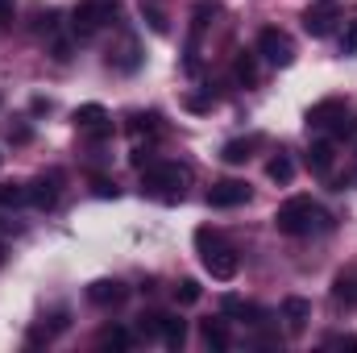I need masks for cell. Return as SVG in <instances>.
<instances>
[{
    "label": "cell",
    "mask_w": 357,
    "mask_h": 353,
    "mask_svg": "<svg viewBox=\"0 0 357 353\" xmlns=\"http://www.w3.org/2000/svg\"><path fill=\"white\" fill-rule=\"evenodd\" d=\"M96 345H100V350H129L133 337H129V329H121V324H104L100 337H96Z\"/></svg>",
    "instance_id": "ac0fdd59"
},
{
    "label": "cell",
    "mask_w": 357,
    "mask_h": 353,
    "mask_svg": "<svg viewBox=\"0 0 357 353\" xmlns=\"http://www.w3.org/2000/svg\"><path fill=\"white\" fill-rule=\"evenodd\" d=\"M349 112V104L345 100H320V104H312L307 108V129H333L337 125V117H345Z\"/></svg>",
    "instance_id": "30bf717a"
},
{
    "label": "cell",
    "mask_w": 357,
    "mask_h": 353,
    "mask_svg": "<svg viewBox=\"0 0 357 353\" xmlns=\"http://www.w3.org/2000/svg\"><path fill=\"white\" fill-rule=\"evenodd\" d=\"M233 80H237L241 88H254V84H258V59H254L250 50H241V54L233 59Z\"/></svg>",
    "instance_id": "9a60e30c"
},
{
    "label": "cell",
    "mask_w": 357,
    "mask_h": 353,
    "mask_svg": "<svg viewBox=\"0 0 357 353\" xmlns=\"http://www.w3.org/2000/svg\"><path fill=\"white\" fill-rule=\"evenodd\" d=\"M108 63H112V67H121V71H133V67L142 63V59H137V42H125L116 54H108Z\"/></svg>",
    "instance_id": "603a6c76"
},
{
    "label": "cell",
    "mask_w": 357,
    "mask_h": 353,
    "mask_svg": "<svg viewBox=\"0 0 357 353\" xmlns=\"http://www.w3.org/2000/svg\"><path fill=\"white\" fill-rule=\"evenodd\" d=\"M195 250H199L204 270H208L216 283L237 278V270H241V254H237V250L216 233V229H195Z\"/></svg>",
    "instance_id": "6da1fadb"
},
{
    "label": "cell",
    "mask_w": 357,
    "mask_h": 353,
    "mask_svg": "<svg viewBox=\"0 0 357 353\" xmlns=\"http://www.w3.org/2000/svg\"><path fill=\"white\" fill-rule=\"evenodd\" d=\"M183 104H187V108H191V112H204V108H208V100H204V96H187V100H183Z\"/></svg>",
    "instance_id": "f546056e"
},
{
    "label": "cell",
    "mask_w": 357,
    "mask_h": 353,
    "mask_svg": "<svg viewBox=\"0 0 357 353\" xmlns=\"http://www.w3.org/2000/svg\"><path fill=\"white\" fill-rule=\"evenodd\" d=\"M258 54L274 63V67H291L295 63V42L278 29V25H266L262 33H258Z\"/></svg>",
    "instance_id": "5b68a950"
},
{
    "label": "cell",
    "mask_w": 357,
    "mask_h": 353,
    "mask_svg": "<svg viewBox=\"0 0 357 353\" xmlns=\"http://www.w3.org/2000/svg\"><path fill=\"white\" fill-rule=\"evenodd\" d=\"M187 187V171L178 163H146L142 167V195L162 200V204H178Z\"/></svg>",
    "instance_id": "7a4b0ae2"
},
{
    "label": "cell",
    "mask_w": 357,
    "mask_h": 353,
    "mask_svg": "<svg viewBox=\"0 0 357 353\" xmlns=\"http://www.w3.org/2000/svg\"><path fill=\"white\" fill-rule=\"evenodd\" d=\"M199 295H204V291H199V283H195V278H178V287H175L178 303H199Z\"/></svg>",
    "instance_id": "d4e9b609"
},
{
    "label": "cell",
    "mask_w": 357,
    "mask_h": 353,
    "mask_svg": "<svg viewBox=\"0 0 357 353\" xmlns=\"http://www.w3.org/2000/svg\"><path fill=\"white\" fill-rule=\"evenodd\" d=\"M337 21H341V4H337V0H312V4L303 8V29H307L312 38H328V33L337 29Z\"/></svg>",
    "instance_id": "8992f818"
},
{
    "label": "cell",
    "mask_w": 357,
    "mask_h": 353,
    "mask_svg": "<svg viewBox=\"0 0 357 353\" xmlns=\"http://www.w3.org/2000/svg\"><path fill=\"white\" fill-rule=\"evenodd\" d=\"M0 25H13V0H0Z\"/></svg>",
    "instance_id": "1f68e13d"
},
{
    "label": "cell",
    "mask_w": 357,
    "mask_h": 353,
    "mask_svg": "<svg viewBox=\"0 0 357 353\" xmlns=\"http://www.w3.org/2000/svg\"><path fill=\"white\" fill-rule=\"evenodd\" d=\"M17 204H25V187L21 183H0V212L17 208Z\"/></svg>",
    "instance_id": "cb8c5ba5"
},
{
    "label": "cell",
    "mask_w": 357,
    "mask_h": 353,
    "mask_svg": "<svg viewBox=\"0 0 357 353\" xmlns=\"http://www.w3.org/2000/svg\"><path fill=\"white\" fill-rule=\"evenodd\" d=\"M307 167H312L316 175H328V171H333V142H312V150H307Z\"/></svg>",
    "instance_id": "ffe728a7"
},
{
    "label": "cell",
    "mask_w": 357,
    "mask_h": 353,
    "mask_svg": "<svg viewBox=\"0 0 357 353\" xmlns=\"http://www.w3.org/2000/svg\"><path fill=\"white\" fill-rule=\"evenodd\" d=\"M91 191H96L100 200H116V183H112V179H91Z\"/></svg>",
    "instance_id": "4316f807"
},
{
    "label": "cell",
    "mask_w": 357,
    "mask_h": 353,
    "mask_svg": "<svg viewBox=\"0 0 357 353\" xmlns=\"http://www.w3.org/2000/svg\"><path fill=\"white\" fill-rule=\"evenodd\" d=\"M266 175L274 179V183H291L295 179V163H291V154H274L266 163Z\"/></svg>",
    "instance_id": "7402d4cb"
},
{
    "label": "cell",
    "mask_w": 357,
    "mask_h": 353,
    "mask_svg": "<svg viewBox=\"0 0 357 353\" xmlns=\"http://www.w3.org/2000/svg\"><path fill=\"white\" fill-rule=\"evenodd\" d=\"M88 299L96 303V308H116V303L129 299V287L116 283V278H100V283H91L88 287Z\"/></svg>",
    "instance_id": "8fae6325"
},
{
    "label": "cell",
    "mask_w": 357,
    "mask_h": 353,
    "mask_svg": "<svg viewBox=\"0 0 357 353\" xmlns=\"http://www.w3.org/2000/svg\"><path fill=\"white\" fill-rule=\"evenodd\" d=\"M333 299L337 303H357V270H341L333 278Z\"/></svg>",
    "instance_id": "d6986e66"
},
{
    "label": "cell",
    "mask_w": 357,
    "mask_h": 353,
    "mask_svg": "<svg viewBox=\"0 0 357 353\" xmlns=\"http://www.w3.org/2000/svg\"><path fill=\"white\" fill-rule=\"evenodd\" d=\"M254 150H258V137H233V142H225L220 158H225L229 167H241V163L254 158Z\"/></svg>",
    "instance_id": "4fadbf2b"
},
{
    "label": "cell",
    "mask_w": 357,
    "mask_h": 353,
    "mask_svg": "<svg viewBox=\"0 0 357 353\" xmlns=\"http://www.w3.org/2000/svg\"><path fill=\"white\" fill-rule=\"evenodd\" d=\"M316 220H320V208L312 204V195H291V200L278 204V212H274V229H278L282 237H303V233H312Z\"/></svg>",
    "instance_id": "3957f363"
},
{
    "label": "cell",
    "mask_w": 357,
    "mask_h": 353,
    "mask_svg": "<svg viewBox=\"0 0 357 353\" xmlns=\"http://www.w3.org/2000/svg\"><path fill=\"white\" fill-rule=\"evenodd\" d=\"M129 133L142 142V137H158L162 133V121H158V112H133L129 117Z\"/></svg>",
    "instance_id": "2e32d148"
},
{
    "label": "cell",
    "mask_w": 357,
    "mask_h": 353,
    "mask_svg": "<svg viewBox=\"0 0 357 353\" xmlns=\"http://www.w3.org/2000/svg\"><path fill=\"white\" fill-rule=\"evenodd\" d=\"M158 341H162L167 350H183V341H187V324H183L178 316H167V312H162V320H158Z\"/></svg>",
    "instance_id": "5bb4252c"
},
{
    "label": "cell",
    "mask_w": 357,
    "mask_h": 353,
    "mask_svg": "<svg viewBox=\"0 0 357 353\" xmlns=\"http://www.w3.org/2000/svg\"><path fill=\"white\" fill-rule=\"evenodd\" d=\"M59 195H63V175L59 171H46L33 183H25V204H33L38 212H50L59 204Z\"/></svg>",
    "instance_id": "52a82bcc"
},
{
    "label": "cell",
    "mask_w": 357,
    "mask_h": 353,
    "mask_svg": "<svg viewBox=\"0 0 357 353\" xmlns=\"http://www.w3.org/2000/svg\"><path fill=\"white\" fill-rule=\"evenodd\" d=\"M116 21V0H79L71 13V33L75 38H96Z\"/></svg>",
    "instance_id": "277c9868"
},
{
    "label": "cell",
    "mask_w": 357,
    "mask_h": 353,
    "mask_svg": "<svg viewBox=\"0 0 357 353\" xmlns=\"http://www.w3.org/2000/svg\"><path fill=\"white\" fill-rule=\"evenodd\" d=\"M341 54H357V25L345 29V38H341Z\"/></svg>",
    "instance_id": "83f0119b"
},
{
    "label": "cell",
    "mask_w": 357,
    "mask_h": 353,
    "mask_svg": "<svg viewBox=\"0 0 357 353\" xmlns=\"http://www.w3.org/2000/svg\"><path fill=\"white\" fill-rule=\"evenodd\" d=\"M8 142H29V129L25 125H17V129L8 125Z\"/></svg>",
    "instance_id": "4dcf8cb0"
},
{
    "label": "cell",
    "mask_w": 357,
    "mask_h": 353,
    "mask_svg": "<svg viewBox=\"0 0 357 353\" xmlns=\"http://www.w3.org/2000/svg\"><path fill=\"white\" fill-rule=\"evenodd\" d=\"M0 262H4V246H0Z\"/></svg>",
    "instance_id": "d6a6232c"
},
{
    "label": "cell",
    "mask_w": 357,
    "mask_h": 353,
    "mask_svg": "<svg viewBox=\"0 0 357 353\" xmlns=\"http://www.w3.org/2000/svg\"><path fill=\"white\" fill-rule=\"evenodd\" d=\"M199 337H204V345H208V350H229V329H225V324H220V320H204V324H199Z\"/></svg>",
    "instance_id": "44dd1931"
},
{
    "label": "cell",
    "mask_w": 357,
    "mask_h": 353,
    "mask_svg": "<svg viewBox=\"0 0 357 353\" xmlns=\"http://www.w3.org/2000/svg\"><path fill=\"white\" fill-rule=\"evenodd\" d=\"M71 121H75L79 133H91V137H108L112 133V117H108L104 104H79Z\"/></svg>",
    "instance_id": "ba28073f"
},
{
    "label": "cell",
    "mask_w": 357,
    "mask_h": 353,
    "mask_svg": "<svg viewBox=\"0 0 357 353\" xmlns=\"http://www.w3.org/2000/svg\"><path fill=\"white\" fill-rule=\"evenodd\" d=\"M282 320H287V333H303L307 329V320H312V303L303 299V295H287L282 299Z\"/></svg>",
    "instance_id": "7c38bea8"
},
{
    "label": "cell",
    "mask_w": 357,
    "mask_h": 353,
    "mask_svg": "<svg viewBox=\"0 0 357 353\" xmlns=\"http://www.w3.org/2000/svg\"><path fill=\"white\" fill-rule=\"evenodd\" d=\"M245 200H250V187L241 179H220L208 187V208H237Z\"/></svg>",
    "instance_id": "9c48e42d"
},
{
    "label": "cell",
    "mask_w": 357,
    "mask_h": 353,
    "mask_svg": "<svg viewBox=\"0 0 357 353\" xmlns=\"http://www.w3.org/2000/svg\"><path fill=\"white\" fill-rule=\"evenodd\" d=\"M328 350H357V337H328Z\"/></svg>",
    "instance_id": "f1b7e54d"
},
{
    "label": "cell",
    "mask_w": 357,
    "mask_h": 353,
    "mask_svg": "<svg viewBox=\"0 0 357 353\" xmlns=\"http://www.w3.org/2000/svg\"><path fill=\"white\" fill-rule=\"evenodd\" d=\"M216 13H220V4H216V0H199V4H195V13H191V42H195L212 21H216Z\"/></svg>",
    "instance_id": "e0dca14e"
},
{
    "label": "cell",
    "mask_w": 357,
    "mask_h": 353,
    "mask_svg": "<svg viewBox=\"0 0 357 353\" xmlns=\"http://www.w3.org/2000/svg\"><path fill=\"white\" fill-rule=\"evenodd\" d=\"M333 137H357V117H354V108L345 112V117H337V125L328 129Z\"/></svg>",
    "instance_id": "484cf974"
}]
</instances>
